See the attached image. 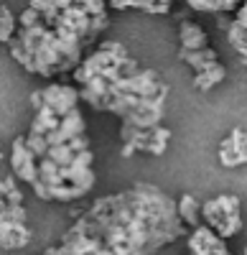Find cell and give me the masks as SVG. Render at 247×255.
<instances>
[{
    "mask_svg": "<svg viewBox=\"0 0 247 255\" xmlns=\"http://www.w3.org/2000/svg\"><path fill=\"white\" fill-rule=\"evenodd\" d=\"M84 8L92 18H107V3H102V0H87Z\"/></svg>",
    "mask_w": 247,
    "mask_h": 255,
    "instance_id": "603a6c76",
    "label": "cell"
},
{
    "mask_svg": "<svg viewBox=\"0 0 247 255\" xmlns=\"http://www.w3.org/2000/svg\"><path fill=\"white\" fill-rule=\"evenodd\" d=\"M235 23L242 26V28H247V3H245L242 8H237V13H235Z\"/></svg>",
    "mask_w": 247,
    "mask_h": 255,
    "instance_id": "f1b7e54d",
    "label": "cell"
},
{
    "mask_svg": "<svg viewBox=\"0 0 247 255\" xmlns=\"http://www.w3.org/2000/svg\"><path fill=\"white\" fill-rule=\"evenodd\" d=\"M51 197H54L56 202H72V199L84 197V191H82V189H77V186H69V184H64V186L54 189V191H51Z\"/></svg>",
    "mask_w": 247,
    "mask_h": 255,
    "instance_id": "ffe728a7",
    "label": "cell"
},
{
    "mask_svg": "<svg viewBox=\"0 0 247 255\" xmlns=\"http://www.w3.org/2000/svg\"><path fill=\"white\" fill-rule=\"evenodd\" d=\"M79 100H82L79 90H77V87H69V84H49V87L44 90L46 108H51L61 120L77 110V102H79Z\"/></svg>",
    "mask_w": 247,
    "mask_h": 255,
    "instance_id": "277c9868",
    "label": "cell"
},
{
    "mask_svg": "<svg viewBox=\"0 0 247 255\" xmlns=\"http://www.w3.org/2000/svg\"><path fill=\"white\" fill-rule=\"evenodd\" d=\"M219 163L222 166H227V168H235V166H242V163H247L240 153H235V151H219Z\"/></svg>",
    "mask_w": 247,
    "mask_h": 255,
    "instance_id": "7402d4cb",
    "label": "cell"
},
{
    "mask_svg": "<svg viewBox=\"0 0 247 255\" xmlns=\"http://www.w3.org/2000/svg\"><path fill=\"white\" fill-rule=\"evenodd\" d=\"M13 33H15V18L3 5V8H0V41H3V44H10V41L15 38Z\"/></svg>",
    "mask_w": 247,
    "mask_h": 255,
    "instance_id": "9a60e30c",
    "label": "cell"
},
{
    "mask_svg": "<svg viewBox=\"0 0 247 255\" xmlns=\"http://www.w3.org/2000/svg\"><path fill=\"white\" fill-rule=\"evenodd\" d=\"M59 128H61V118H59L51 108H44V110H38V113L33 115V123H31V130H28V133L46 138L49 133L59 130Z\"/></svg>",
    "mask_w": 247,
    "mask_h": 255,
    "instance_id": "52a82bcc",
    "label": "cell"
},
{
    "mask_svg": "<svg viewBox=\"0 0 247 255\" xmlns=\"http://www.w3.org/2000/svg\"><path fill=\"white\" fill-rule=\"evenodd\" d=\"M26 145H28V151H31L38 161H44V158L49 156V140H46L44 135L28 133V135H26Z\"/></svg>",
    "mask_w": 247,
    "mask_h": 255,
    "instance_id": "2e32d148",
    "label": "cell"
},
{
    "mask_svg": "<svg viewBox=\"0 0 247 255\" xmlns=\"http://www.w3.org/2000/svg\"><path fill=\"white\" fill-rule=\"evenodd\" d=\"M92 161H94V156H92V151H84V153H77V158H74V168H92Z\"/></svg>",
    "mask_w": 247,
    "mask_h": 255,
    "instance_id": "cb8c5ba5",
    "label": "cell"
},
{
    "mask_svg": "<svg viewBox=\"0 0 247 255\" xmlns=\"http://www.w3.org/2000/svg\"><path fill=\"white\" fill-rule=\"evenodd\" d=\"M26 209L23 207H8L3 202V212H0V220H8V222H15V225H26Z\"/></svg>",
    "mask_w": 247,
    "mask_h": 255,
    "instance_id": "44dd1931",
    "label": "cell"
},
{
    "mask_svg": "<svg viewBox=\"0 0 247 255\" xmlns=\"http://www.w3.org/2000/svg\"><path fill=\"white\" fill-rule=\"evenodd\" d=\"M46 158H51L59 168H69V166L74 163L77 153L72 151V145H69V143H64V145H54V148H49V156H46Z\"/></svg>",
    "mask_w": 247,
    "mask_h": 255,
    "instance_id": "5bb4252c",
    "label": "cell"
},
{
    "mask_svg": "<svg viewBox=\"0 0 247 255\" xmlns=\"http://www.w3.org/2000/svg\"><path fill=\"white\" fill-rule=\"evenodd\" d=\"M84 118H82V113L79 110H74L72 115H67L64 120H61V135H64L67 140H72V138H77V135H84Z\"/></svg>",
    "mask_w": 247,
    "mask_h": 255,
    "instance_id": "7c38bea8",
    "label": "cell"
},
{
    "mask_svg": "<svg viewBox=\"0 0 247 255\" xmlns=\"http://www.w3.org/2000/svg\"><path fill=\"white\" fill-rule=\"evenodd\" d=\"M242 255H247V248H245V253H242Z\"/></svg>",
    "mask_w": 247,
    "mask_h": 255,
    "instance_id": "1f68e13d",
    "label": "cell"
},
{
    "mask_svg": "<svg viewBox=\"0 0 247 255\" xmlns=\"http://www.w3.org/2000/svg\"><path fill=\"white\" fill-rule=\"evenodd\" d=\"M219 151H235L247 161V133L242 130V128H232V133L222 140Z\"/></svg>",
    "mask_w": 247,
    "mask_h": 255,
    "instance_id": "8fae6325",
    "label": "cell"
},
{
    "mask_svg": "<svg viewBox=\"0 0 247 255\" xmlns=\"http://www.w3.org/2000/svg\"><path fill=\"white\" fill-rule=\"evenodd\" d=\"M0 243H3V250H18L28 245V238L31 232L26 225H15V222H8V220H0Z\"/></svg>",
    "mask_w": 247,
    "mask_h": 255,
    "instance_id": "5b68a950",
    "label": "cell"
},
{
    "mask_svg": "<svg viewBox=\"0 0 247 255\" xmlns=\"http://www.w3.org/2000/svg\"><path fill=\"white\" fill-rule=\"evenodd\" d=\"M10 168L13 176L20 181H28L31 186L38 181V158L28 151L26 138H15L10 148Z\"/></svg>",
    "mask_w": 247,
    "mask_h": 255,
    "instance_id": "3957f363",
    "label": "cell"
},
{
    "mask_svg": "<svg viewBox=\"0 0 247 255\" xmlns=\"http://www.w3.org/2000/svg\"><path fill=\"white\" fill-rule=\"evenodd\" d=\"M31 105H33V108H36V113L46 108V102H44V90H36V92L31 95Z\"/></svg>",
    "mask_w": 247,
    "mask_h": 255,
    "instance_id": "83f0119b",
    "label": "cell"
},
{
    "mask_svg": "<svg viewBox=\"0 0 247 255\" xmlns=\"http://www.w3.org/2000/svg\"><path fill=\"white\" fill-rule=\"evenodd\" d=\"M178 217H181V222L186 225V227H201V207H199V202L191 197V194H181V199H178Z\"/></svg>",
    "mask_w": 247,
    "mask_h": 255,
    "instance_id": "9c48e42d",
    "label": "cell"
},
{
    "mask_svg": "<svg viewBox=\"0 0 247 255\" xmlns=\"http://www.w3.org/2000/svg\"><path fill=\"white\" fill-rule=\"evenodd\" d=\"M74 227L99 238L115 255H153L189 230L178 217V202L151 184L102 197Z\"/></svg>",
    "mask_w": 247,
    "mask_h": 255,
    "instance_id": "6da1fadb",
    "label": "cell"
},
{
    "mask_svg": "<svg viewBox=\"0 0 247 255\" xmlns=\"http://www.w3.org/2000/svg\"><path fill=\"white\" fill-rule=\"evenodd\" d=\"M240 197L235 194H219L201 204V220L212 227L222 240H227L242 230V215H240Z\"/></svg>",
    "mask_w": 247,
    "mask_h": 255,
    "instance_id": "7a4b0ae2",
    "label": "cell"
},
{
    "mask_svg": "<svg viewBox=\"0 0 247 255\" xmlns=\"http://www.w3.org/2000/svg\"><path fill=\"white\" fill-rule=\"evenodd\" d=\"M31 189H33V194H36L38 199H44V202H49V199H51V189H49L46 184H41V181H36V184H33Z\"/></svg>",
    "mask_w": 247,
    "mask_h": 255,
    "instance_id": "484cf974",
    "label": "cell"
},
{
    "mask_svg": "<svg viewBox=\"0 0 247 255\" xmlns=\"http://www.w3.org/2000/svg\"><path fill=\"white\" fill-rule=\"evenodd\" d=\"M110 26V18H92V38L99 33V31H105Z\"/></svg>",
    "mask_w": 247,
    "mask_h": 255,
    "instance_id": "4316f807",
    "label": "cell"
},
{
    "mask_svg": "<svg viewBox=\"0 0 247 255\" xmlns=\"http://www.w3.org/2000/svg\"><path fill=\"white\" fill-rule=\"evenodd\" d=\"M227 41H230V46H232L235 51H240L242 46H247V28L232 23V28L227 31Z\"/></svg>",
    "mask_w": 247,
    "mask_h": 255,
    "instance_id": "d6986e66",
    "label": "cell"
},
{
    "mask_svg": "<svg viewBox=\"0 0 247 255\" xmlns=\"http://www.w3.org/2000/svg\"><path fill=\"white\" fill-rule=\"evenodd\" d=\"M130 8H140V10H151V13H168L171 10V3L168 0H130Z\"/></svg>",
    "mask_w": 247,
    "mask_h": 255,
    "instance_id": "e0dca14e",
    "label": "cell"
},
{
    "mask_svg": "<svg viewBox=\"0 0 247 255\" xmlns=\"http://www.w3.org/2000/svg\"><path fill=\"white\" fill-rule=\"evenodd\" d=\"M115 10H125V8H130V0H115V3H110Z\"/></svg>",
    "mask_w": 247,
    "mask_h": 255,
    "instance_id": "4dcf8cb0",
    "label": "cell"
},
{
    "mask_svg": "<svg viewBox=\"0 0 247 255\" xmlns=\"http://www.w3.org/2000/svg\"><path fill=\"white\" fill-rule=\"evenodd\" d=\"M181 61H186L189 67L199 74V72H204V69H209L212 64H217V51L212 49V46H207V49H201V51H183L181 49Z\"/></svg>",
    "mask_w": 247,
    "mask_h": 255,
    "instance_id": "ba28073f",
    "label": "cell"
},
{
    "mask_svg": "<svg viewBox=\"0 0 247 255\" xmlns=\"http://www.w3.org/2000/svg\"><path fill=\"white\" fill-rule=\"evenodd\" d=\"M224 77H227V69H224L222 64L217 61V64H212L209 69H204V72H199V74L194 77V87L201 90V92H207V90L214 87V84H219Z\"/></svg>",
    "mask_w": 247,
    "mask_h": 255,
    "instance_id": "30bf717a",
    "label": "cell"
},
{
    "mask_svg": "<svg viewBox=\"0 0 247 255\" xmlns=\"http://www.w3.org/2000/svg\"><path fill=\"white\" fill-rule=\"evenodd\" d=\"M178 38H181V49L183 51H201V49H207V33H204V28L199 23H191V20H181Z\"/></svg>",
    "mask_w": 247,
    "mask_h": 255,
    "instance_id": "8992f818",
    "label": "cell"
},
{
    "mask_svg": "<svg viewBox=\"0 0 247 255\" xmlns=\"http://www.w3.org/2000/svg\"><path fill=\"white\" fill-rule=\"evenodd\" d=\"M18 23H20V28H36V26L44 23V15H41L36 8H31V5H28L23 13L18 15Z\"/></svg>",
    "mask_w": 247,
    "mask_h": 255,
    "instance_id": "ac0fdd59",
    "label": "cell"
},
{
    "mask_svg": "<svg viewBox=\"0 0 247 255\" xmlns=\"http://www.w3.org/2000/svg\"><path fill=\"white\" fill-rule=\"evenodd\" d=\"M69 145H72V151H74V153H84V151H89V140H87V135H77V138H72Z\"/></svg>",
    "mask_w": 247,
    "mask_h": 255,
    "instance_id": "d4e9b609",
    "label": "cell"
},
{
    "mask_svg": "<svg viewBox=\"0 0 247 255\" xmlns=\"http://www.w3.org/2000/svg\"><path fill=\"white\" fill-rule=\"evenodd\" d=\"M186 5L191 10H212V13H224V10H235L237 8L235 0H189Z\"/></svg>",
    "mask_w": 247,
    "mask_h": 255,
    "instance_id": "4fadbf2b",
    "label": "cell"
},
{
    "mask_svg": "<svg viewBox=\"0 0 247 255\" xmlns=\"http://www.w3.org/2000/svg\"><path fill=\"white\" fill-rule=\"evenodd\" d=\"M135 151H138V145H135V143H125V145H122V156H125V158H130Z\"/></svg>",
    "mask_w": 247,
    "mask_h": 255,
    "instance_id": "f546056e",
    "label": "cell"
}]
</instances>
